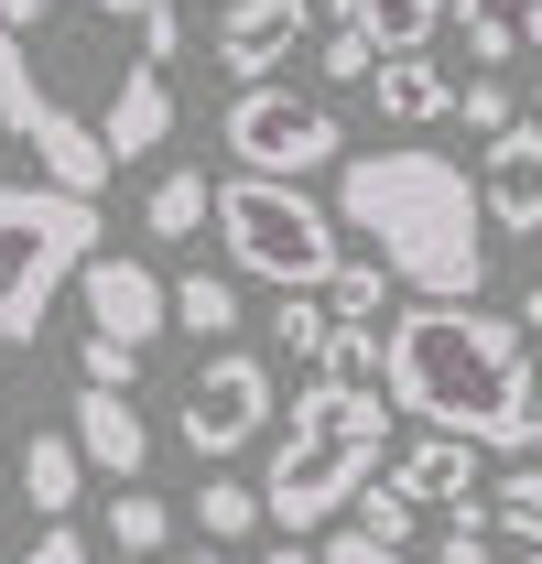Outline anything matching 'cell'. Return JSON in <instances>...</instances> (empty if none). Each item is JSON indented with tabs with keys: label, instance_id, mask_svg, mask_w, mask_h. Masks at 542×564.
Segmentation results:
<instances>
[{
	"label": "cell",
	"instance_id": "1",
	"mask_svg": "<svg viewBox=\"0 0 542 564\" xmlns=\"http://www.w3.org/2000/svg\"><path fill=\"white\" fill-rule=\"evenodd\" d=\"M337 228L369 239V261L423 293V304H477L488 293V217H477L467 163H445L434 141L391 152H347L337 163Z\"/></svg>",
	"mask_w": 542,
	"mask_h": 564
},
{
	"label": "cell",
	"instance_id": "2",
	"mask_svg": "<svg viewBox=\"0 0 542 564\" xmlns=\"http://www.w3.org/2000/svg\"><path fill=\"white\" fill-rule=\"evenodd\" d=\"M380 402L412 413L423 434H467L477 456L521 434V402H532V348L510 315L488 304H402L380 326Z\"/></svg>",
	"mask_w": 542,
	"mask_h": 564
},
{
	"label": "cell",
	"instance_id": "3",
	"mask_svg": "<svg viewBox=\"0 0 542 564\" xmlns=\"http://www.w3.org/2000/svg\"><path fill=\"white\" fill-rule=\"evenodd\" d=\"M380 456H391V402H380V391H347V380H304V391H293V423L271 434L261 521L282 543L326 532L347 499L380 478Z\"/></svg>",
	"mask_w": 542,
	"mask_h": 564
},
{
	"label": "cell",
	"instance_id": "4",
	"mask_svg": "<svg viewBox=\"0 0 542 564\" xmlns=\"http://www.w3.org/2000/svg\"><path fill=\"white\" fill-rule=\"evenodd\" d=\"M217 239H228V272L239 282H271V293H315V282L337 272V207L326 196H304V185H282V174H228L217 196Z\"/></svg>",
	"mask_w": 542,
	"mask_h": 564
},
{
	"label": "cell",
	"instance_id": "5",
	"mask_svg": "<svg viewBox=\"0 0 542 564\" xmlns=\"http://www.w3.org/2000/svg\"><path fill=\"white\" fill-rule=\"evenodd\" d=\"M98 250V196L66 185H0V348H33L76 261Z\"/></svg>",
	"mask_w": 542,
	"mask_h": 564
},
{
	"label": "cell",
	"instance_id": "6",
	"mask_svg": "<svg viewBox=\"0 0 542 564\" xmlns=\"http://www.w3.org/2000/svg\"><path fill=\"white\" fill-rule=\"evenodd\" d=\"M217 141H228V163H239V174H282V185H304V174L347 163V120L326 109V98L282 87V76L239 87V98H228V120H217Z\"/></svg>",
	"mask_w": 542,
	"mask_h": 564
},
{
	"label": "cell",
	"instance_id": "7",
	"mask_svg": "<svg viewBox=\"0 0 542 564\" xmlns=\"http://www.w3.org/2000/svg\"><path fill=\"white\" fill-rule=\"evenodd\" d=\"M174 434H185V456H196V467L250 456V445L271 434V358H250V348H206L196 380H185V402H174Z\"/></svg>",
	"mask_w": 542,
	"mask_h": 564
},
{
	"label": "cell",
	"instance_id": "8",
	"mask_svg": "<svg viewBox=\"0 0 542 564\" xmlns=\"http://www.w3.org/2000/svg\"><path fill=\"white\" fill-rule=\"evenodd\" d=\"M315 33V0H217V33H206V55L228 87H261V76L293 66V44Z\"/></svg>",
	"mask_w": 542,
	"mask_h": 564
},
{
	"label": "cell",
	"instance_id": "9",
	"mask_svg": "<svg viewBox=\"0 0 542 564\" xmlns=\"http://www.w3.org/2000/svg\"><path fill=\"white\" fill-rule=\"evenodd\" d=\"M76 293H87V337H109V348H152L163 337V272L131 261V250H87L76 261Z\"/></svg>",
	"mask_w": 542,
	"mask_h": 564
},
{
	"label": "cell",
	"instance_id": "10",
	"mask_svg": "<svg viewBox=\"0 0 542 564\" xmlns=\"http://www.w3.org/2000/svg\"><path fill=\"white\" fill-rule=\"evenodd\" d=\"M467 185H477L488 239H532L542 228V120H510L488 141V174H467Z\"/></svg>",
	"mask_w": 542,
	"mask_h": 564
},
{
	"label": "cell",
	"instance_id": "11",
	"mask_svg": "<svg viewBox=\"0 0 542 564\" xmlns=\"http://www.w3.org/2000/svg\"><path fill=\"white\" fill-rule=\"evenodd\" d=\"M66 445H76V456H87V467H109L120 489H141V467H152V423L131 413V391H87V380H76Z\"/></svg>",
	"mask_w": 542,
	"mask_h": 564
},
{
	"label": "cell",
	"instance_id": "12",
	"mask_svg": "<svg viewBox=\"0 0 542 564\" xmlns=\"http://www.w3.org/2000/svg\"><path fill=\"white\" fill-rule=\"evenodd\" d=\"M380 478H391L412 510H456V499H477V445L467 434H412L402 456H380Z\"/></svg>",
	"mask_w": 542,
	"mask_h": 564
},
{
	"label": "cell",
	"instance_id": "13",
	"mask_svg": "<svg viewBox=\"0 0 542 564\" xmlns=\"http://www.w3.org/2000/svg\"><path fill=\"white\" fill-rule=\"evenodd\" d=\"M445 22L467 33L477 76H499L510 55H542V0H445Z\"/></svg>",
	"mask_w": 542,
	"mask_h": 564
},
{
	"label": "cell",
	"instance_id": "14",
	"mask_svg": "<svg viewBox=\"0 0 542 564\" xmlns=\"http://www.w3.org/2000/svg\"><path fill=\"white\" fill-rule=\"evenodd\" d=\"M358 87H369V109H380V120H402V131H423V120H445V109H456V76L434 66V55H380Z\"/></svg>",
	"mask_w": 542,
	"mask_h": 564
},
{
	"label": "cell",
	"instance_id": "15",
	"mask_svg": "<svg viewBox=\"0 0 542 564\" xmlns=\"http://www.w3.org/2000/svg\"><path fill=\"white\" fill-rule=\"evenodd\" d=\"M163 326H185L196 348H228L239 337V272H185V282H163Z\"/></svg>",
	"mask_w": 542,
	"mask_h": 564
},
{
	"label": "cell",
	"instance_id": "16",
	"mask_svg": "<svg viewBox=\"0 0 542 564\" xmlns=\"http://www.w3.org/2000/svg\"><path fill=\"white\" fill-rule=\"evenodd\" d=\"M22 499H33L44 521H76V499H87V456H76L66 434H22Z\"/></svg>",
	"mask_w": 542,
	"mask_h": 564
},
{
	"label": "cell",
	"instance_id": "17",
	"mask_svg": "<svg viewBox=\"0 0 542 564\" xmlns=\"http://www.w3.org/2000/svg\"><path fill=\"white\" fill-rule=\"evenodd\" d=\"M206 163H174V174H152V196H141V228L152 239H206Z\"/></svg>",
	"mask_w": 542,
	"mask_h": 564
},
{
	"label": "cell",
	"instance_id": "18",
	"mask_svg": "<svg viewBox=\"0 0 542 564\" xmlns=\"http://www.w3.org/2000/svg\"><path fill=\"white\" fill-rule=\"evenodd\" d=\"M315 66L337 76V87H358V76L380 66V44H369V22H358V0H326V11H315Z\"/></svg>",
	"mask_w": 542,
	"mask_h": 564
},
{
	"label": "cell",
	"instance_id": "19",
	"mask_svg": "<svg viewBox=\"0 0 542 564\" xmlns=\"http://www.w3.org/2000/svg\"><path fill=\"white\" fill-rule=\"evenodd\" d=\"M358 22H369V44H380V55H434L445 0H358Z\"/></svg>",
	"mask_w": 542,
	"mask_h": 564
},
{
	"label": "cell",
	"instance_id": "20",
	"mask_svg": "<svg viewBox=\"0 0 542 564\" xmlns=\"http://www.w3.org/2000/svg\"><path fill=\"white\" fill-rule=\"evenodd\" d=\"M185 521H196L206 543H250V532H261V489H250V478H217V467H206V489H196V510H185Z\"/></svg>",
	"mask_w": 542,
	"mask_h": 564
},
{
	"label": "cell",
	"instance_id": "21",
	"mask_svg": "<svg viewBox=\"0 0 542 564\" xmlns=\"http://www.w3.org/2000/svg\"><path fill=\"white\" fill-rule=\"evenodd\" d=\"M337 521H347V532H369V543H391V554H412V543H423V510H412L391 478H369V489L347 499Z\"/></svg>",
	"mask_w": 542,
	"mask_h": 564
},
{
	"label": "cell",
	"instance_id": "22",
	"mask_svg": "<svg viewBox=\"0 0 542 564\" xmlns=\"http://www.w3.org/2000/svg\"><path fill=\"white\" fill-rule=\"evenodd\" d=\"M477 510H488V532H499V543L542 554V467H510V478H499V489L477 499Z\"/></svg>",
	"mask_w": 542,
	"mask_h": 564
},
{
	"label": "cell",
	"instance_id": "23",
	"mask_svg": "<svg viewBox=\"0 0 542 564\" xmlns=\"http://www.w3.org/2000/svg\"><path fill=\"white\" fill-rule=\"evenodd\" d=\"M163 543H174V499L109 489V554H163Z\"/></svg>",
	"mask_w": 542,
	"mask_h": 564
},
{
	"label": "cell",
	"instance_id": "24",
	"mask_svg": "<svg viewBox=\"0 0 542 564\" xmlns=\"http://www.w3.org/2000/svg\"><path fill=\"white\" fill-rule=\"evenodd\" d=\"M315 293H326V315H337V326H380V304H391V272H380V261H337Z\"/></svg>",
	"mask_w": 542,
	"mask_h": 564
},
{
	"label": "cell",
	"instance_id": "25",
	"mask_svg": "<svg viewBox=\"0 0 542 564\" xmlns=\"http://www.w3.org/2000/svg\"><path fill=\"white\" fill-rule=\"evenodd\" d=\"M87 11H109L141 55H152V66H174V55H185V22H174V0H87Z\"/></svg>",
	"mask_w": 542,
	"mask_h": 564
},
{
	"label": "cell",
	"instance_id": "26",
	"mask_svg": "<svg viewBox=\"0 0 542 564\" xmlns=\"http://www.w3.org/2000/svg\"><path fill=\"white\" fill-rule=\"evenodd\" d=\"M315 380L380 391V326H326V348H315Z\"/></svg>",
	"mask_w": 542,
	"mask_h": 564
},
{
	"label": "cell",
	"instance_id": "27",
	"mask_svg": "<svg viewBox=\"0 0 542 564\" xmlns=\"http://www.w3.org/2000/svg\"><path fill=\"white\" fill-rule=\"evenodd\" d=\"M326 326H337L326 293H282V304H271V348H282V358H315V348H326Z\"/></svg>",
	"mask_w": 542,
	"mask_h": 564
},
{
	"label": "cell",
	"instance_id": "28",
	"mask_svg": "<svg viewBox=\"0 0 542 564\" xmlns=\"http://www.w3.org/2000/svg\"><path fill=\"white\" fill-rule=\"evenodd\" d=\"M488 543H499V532H488V510H477V499L434 510V564H488Z\"/></svg>",
	"mask_w": 542,
	"mask_h": 564
},
{
	"label": "cell",
	"instance_id": "29",
	"mask_svg": "<svg viewBox=\"0 0 542 564\" xmlns=\"http://www.w3.org/2000/svg\"><path fill=\"white\" fill-rule=\"evenodd\" d=\"M445 120H467V131H510V120H521V98H510V87H499V76H467V87H456V109H445Z\"/></svg>",
	"mask_w": 542,
	"mask_h": 564
},
{
	"label": "cell",
	"instance_id": "30",
	"mask_svg": "<svg viewBox=\"0 0 542 564\" xmlns=\"http://www.w3.org/2000/svg\"><path fill=\"white\" fill-rule=\"evenodd\" d=\"M76 380H87V391H131L141 358H131V348H109V337H87V348H76Z\"/></svg>",
	"mask_w": 542,
	"mask_h": 564
},
{
	"label": "cell",
	"instance_id": "31",
	"mask_svg": "<svg viewBox=\"0 0 542 564\" xmlns=\"http://www.w3.org/2000/svg\"><path fill=\"white\" fill-rule=\"evenodd\" d=\"M11 564H98V554H87V532H76V521H44V532H33V554H11Z\"/></svg>",
	"mask_w": 542,
	"mask_h": 564
},
{
	"label": "cell",
	"instance_id": "32",
	"mask_svg": "<svg viewBox=\"0 0 542 564\" xmlns=\"http://www.w3.org/2000/svg\"><path fill=\"white\" fill-rule=\"evenodd\" d=\"M315 564H412V554H391V543H369V532H326V543H315Z\"/></svg>",
	"mask_w": 542,
	"mask_h": 564
},
{
	"label": "cell",
	"instance_id": "33",
	"mask_svg": "<svg viewBox=\"0 0 542 564\" xmlns=\"http://www.w3.org/2000/svg\"><path fill=\"white\" fill-rule=\"evenodd\" d=\"M510 456H542V380H532V402H521V434H510Z\"/></svg>",
	"mask_w": 542,
	"mask_h": 564
},
{
	"label": "cell",
	"instance_id": "34",
	"mask_svg": "<svg viewBox=\"0 0 542 564\" xmlns=\"http://www.w3.org/2000/svg\"><path fill=\"white\" fill-rule=\"evenodd\" d=\"M510 326H521V348L542 358V282H532V293H521V315H510ZM532 380H542V369H532Z\"/></svg>",
	"mask_w": 542,
	"mask_h": 564
},
{
	"label": "cell",
	"instance_id": "35",
	"mask_svg": "<svg viewBox=\"0 0 542 564\" xmlns=\"http://www.w3.org/2000/svg\"><path fill=\"white\" fill-rule=\"evenodd\" d=\"M261 564H315V543H271V554Z\"/></svg>",
	"mask_w": 542,
	"mask_h": 564
},
{
	"label": "cell",
	"instance_id": "36",
	"mask_svg": "<svg viewBox=\"0 0 542 564\" xmlns=\"http://www.w3.org/2000/svg\"><path fill=\"white\" fill-rule=\"evenodd\" d=\"M185 564H228V554H217V543H206V554H185Z\"/></svg>",
	"mask_w": 542,
	"mask_h": 564
},
{
	"label": "cell",
	"instance_id": "37",
	"mask_svg": "<svg viewBox=\"0 0 542 564\" xmlns=\"http://www.w3.org/2000/svg\"><path fill=\"white\" fill-rule=\"evenodd\" d=\"M532 120H542V87H532Z\"/></svg>",
	"mask_w": 542,
	"mask_h": 564
},
{
	"label": "cell",
	"instance_id": "38",
	"mask_svg": "<svg viewBox=\"0 0 542 564\" xmlns=\"http://www.w3.org/2000/svg\"><path fill=\"white\" fill-rule=\"evenodd\" d=\"M120 564H152V554H120Z\"/></svg>",
	"mask_w": 542,
	"mask_h": 564
},
{
	"label": "cell",
	"instance_id": "39",
	"mask_svg": "<svg viewBox=\"0 0 542 564\" xmlns=\"http://www.w3.org/2000/svg\"><path fill=\"white\" fill-rule=\"evenodd\" d=\"M532 250H542V228H532Z\"/></svg>",
	"mask_w": 542,
	"mask_h": 564
},
{
	"label": "cell",
	"instance_id": "40",
	"mask_svg": "<svg viewBox=\"0 0 542 564\" xmlns=\"http://www.w3.org/2000/svg\"><path fill=\"white\" fill-rule=\"evenodd\" d=\"M521 564H542V554H521Z\"/></svg>",
	"mask_w": 542,
	"mask_h": 564
}]
</instances>
